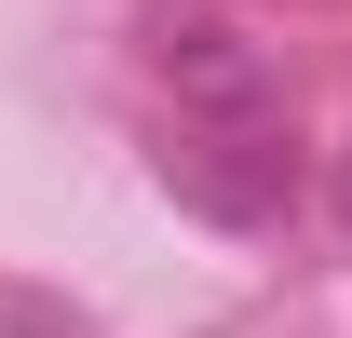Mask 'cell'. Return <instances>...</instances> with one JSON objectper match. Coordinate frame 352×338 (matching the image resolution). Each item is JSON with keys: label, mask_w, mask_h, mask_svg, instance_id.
<instances>
[{"label": "cell", "mask_w": 352, "mask_h": 338, "mask_svg": "<svg viewBox=\"0 0 352 338\" xmlns=\"http://www.w3.org/2000/svg\"><path fill=\"white\" fill-rule=\"evenodd\" d=\"M149 82L176 122H258L285 135V54L230 14V0H149Z\"/></svg>", "instance_id": "1"}, {"label": "cell", "mask_w": 352, "mask_h": 338, "mask_svg": "<svg viewBox=\"0 0 352 338\" xmlns=\"http://www.w3.org/2000/svg\"><path fill=\"white\" fill-rule=\"evenodd\" d=\"M163 190L204 203L217 230H271L285 216V135H258V122H163Z\"/></svg>", "instance_id": "2"}, {"label": "cell", "mask_w": 352, "mask_h": 338, "mask_svg": "<svg viewBox=\"0 0 352 338\" xmlns=\"http://www.w3.org/2000/svg\"><path fill=\"white\" fill-rule=\"evenodd\" d=\"M339 216H352V176H339Z\"/></svg>", "instance_id": "3"}]
</instances>
